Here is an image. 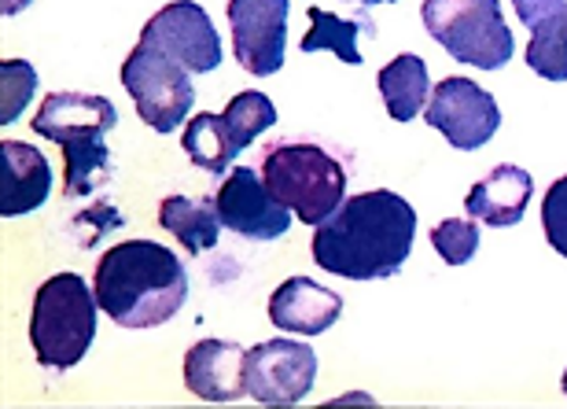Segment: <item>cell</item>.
<instances>
[{
	"label": "cell",
	"instance_id": "cell-7",
	"mask_svg": "<svg viewBox=\"0 0 567 409\" xmlns=\"http://www.w3.org/2000/svg\"><path fill=\"white\" fill-rule=\"evenodd\" d=\"M122 85L137 104L144 126H152L155 133H174L177 126H185L188 111L196 104L188 67L147 41H137V49L126 55Z\"/></svg>",
	"mask_w": 567,
	"mask_h": 409
},
{
	"label": "cell",
	"instance_id": "cell-12",
	"mask_svg": "<svg viewBox=\"0 0 567 409\" xmlns=\"http://www.w3.org/2000/svg\"><path fill=\"white\" fill-rule=\"evenodd\" d=\"M218 218L225 229L247 236V241H280L291 225V211L280 207V203L269 196L262 174L247 166L229 170L225 185L218 188Z\"/></svg>",
	"mask_w": 567,
	"mask_h": 409
},
{
	"label": "cell",
	"instance_id": "cell-5",
	"mask_svg": "<svg viewBox=\"0 0 567 409\" xmlns=\"http://www.w3.org/2000/svg\"><path fill=\"white\" fill-rule=\"evenodd\" d=\"M262 181L280 207L313 229L347 200L343 163L317 144H277L262 163Z\"/></svg>",
	"mask_w": 567,
	"mask_h": 409
},
{
	"label": "cell",
	"instance_id": "cell-20",
	"mask_svg": "<svg viewBox=\"0 0 567 409\" xmlns=\"http://www.w3.org/2000/svg\"><path fill=\"white\" fill-rule=\"evenodd\" d=\"M527 67L546 82H567V4L530 27Z\"/></svg>",
	"mask_w": 567,
	"mask_h": 409
},
{
	"label": "cell",
	"instance_id": "cell-13",
	"mask_svg": "<svg viewBox=\"0 0 567 409\" xmlns=\"http://www.w3.org/2000/svg\"><path fill=\"white\" fill-rule=\"evenodd\" d=\"M247 350L229 339H199L185 355V384L203 402H236L247 391Z\"/></svg>",
	"mask_w": 567,
	"mask_h": 409
},
{
	"label": "cell",
	"instance_id": "cell-17",
	"mask_svg": "<svg viewBox=\"0 0 567 409\" xmlns=\"http://www.w3.org/2000/svg\"><path fill=\"white\" fill-rule=\"evenodd\" d=\"M158 225L169 236H177L188 255L210 252L221 233V218L214 200H192V196H166L163 207H158Z\"/></svg>",
	"mask_w": 567,
	"mask_h": 409
},
{
	"label": "cell",
	"instance_id": "cell-21",
	"mask_svg": "<svg viewBox=\"0 0 567 409\" xmlns=\"http://www.w3.org/2000/svg\"><path fill=\"white\" fill-rule=\"evenodd\" d=\"M181 147H185V155L199 170H207V174H229V166L236 159V147L229 144V136L221 130V119L214 115V111H203V115L188 119Z\"/></svg>",
	"mask_w": 567,
	"mask_h": 409
},
{
	"label": "cell",
	"instance_id": "cell-10",
	"mask_svg": "<svg viewBox=\"0 0 567 409\" xmlns=\"http://www.w3.org/2000/svg\"><path fill=\"white\" fill-rule=\"evenodd\" d=\"M141 41L155 44L177 63H185L192 74H210L221 63V41L214 30L210 16L196 0H174V4L158 8L152 19L144 22Z\"/></svg>",
	"mask_w": 567,
	"mask_h": 409
},
{
	"label": "cell",
	"instance_id": "cell-9",
	"mask_svg": "<svg viewBox=\"0 0 567 409\" xmlns=\"http://www.w3.org/2000/svg\"><path fill=\"white\" fill-rule=\"evenodd\" d=\"M247 395L262 406H295L306 399L317 377L313 347L295 339H266L244 358Z\"/></svg>",
	"mask_w": 567,
	"mask_h": 409
},
{
	"label": "cell",
	"instance_id": "cell-25",
	"mask_svg": "<svg viewBox=\"0 0 567 409\" xmlns=\"http://www.w3.org/2000/svg\"><path fill=\"white\" fill-rule=\"evenodd\" d=\"M542 229L557 255L567 258V177H557L542 200Z\"/></svg>",
	"mask_w": 567,
	"mask_h": 409
},
{
	"label": "cell",
	"instance_id": "cell-19",
	"mask_svg": "<svg viewBox=\"0 0 567 409\" xmlns=\"http://www.w3.org/2000/svg\"><path fill=\"white\" fill-rule=\"evenodd\" d=\"M358 33H377L372 30V19L361 11L358 19H339L324 8H310V33L299 41L302 52H332L343 63L358 67L361 52H358Z\"/></svg>",
	"mask_w": 567,
	"mask_h": 409
},
{
	"label": "cell",
	"instance_id": "cell-18",
	"mask_svg": "<svg viewBox=\"0 0 567 409\" xmlns=\"http://www.w3.org/2000/svg\"><path fill=\"white\" fill-rule=\"evenodd\" d=\"M380 96L394 122H413L427 100V63L416 52H402L380 71Z\"/></svg>",
	"mask_w": 567,
	"mask_h": 409
},
{
	"label": "cell",
	"instance_id": "cell-6",
	"mask_svg": "<svg viewBox=\"0 0 567 409\" xmlns=\"http://www.w3.org/2000/svg\"><path fill=\"white\" fill-rule=\"evenodd\" d=\"M424 27L450 60L502 71L513 60V30L502 16V0H424Z\"/></svg>",
	"mask_w": 567,
	"mask_h": 409
},
{
	"label": "cell",
	"instance_id": "cell-16",
	"mask_svg": "<svg viewBox=\"0 0 567 409\" xmlns=\"http://www.w3.org/2000/svg\"><path fill=\"white\" fill-rule=\"evenodd\" d=\"M4 155V188H0V214L4 218H19L44 207L52 192V170L38 147L22 144V141H4L0 144Z\"/></svg>",
	"mask_w": 567,
	"mask_h": 409
},
{
	"label": "cell",
	"instance_id": "cell-1",
	"mask_svg": "<svg viewBox=\"0 0 567 409\" xmlns=\"http://www.w3.org/2000/svg\"><path fill=\"white\" fill-rule=\"evenodd\" d=\"M416 211L399 192L372 188L343 200L313 233V263L347 280L394 277L413 252Z\"/></svg>",
	"mask_w": 567,
	"mask_h": 409
},
{
	"label": "cell",
	"instance_id": "cell-4",
	"mask_svg": "<svg viewBox=\"0 0 567 409\" xmlns=\"http://www.w3.org/2000/svg\"><path fill=\"white\" fill-rule=\"evenodd\" d=\"M96 292L78 273H55L33 295L30 344L44 369L78 366L96 339Z\"/></svg>",
	"mask_w": 567,
	"mask_h": 409
},
{
	"label": "cell",
	"instance_id": "cell-8",
	"mask_svg": "<svg viewBox=\"0 0 567 409\" xmlns=\"http://www.w3.org/2000/svg\"><path fill=\"white\" fill-rule=\"evenodd\" d=\"M424 122L446 136L450 147L475 152L502 126V111H497V100L483 85H475L472 78H446L431 93Z\"/></svg>",
	"mask_w": 567,
	"mask_h": 409
},
{
	"label": "cell",
	"instance_id": "cell-24",
	"mask_svg": "<svg viewBox=\"0 0 567 409\" xmlns=\"http://www.w3.org/2000/svg\"><path fill=\"white\" fill-rule=\"evenodd\" d=\"M431 244H435V252L446 266L472 263V255L480 252V229H475V218L439 222L435 229H431Z\"/></svg>",
	"mask_w": 567,
	"mask_h": 409
},
{
	"label": "cell",
	"instance_id": "cell-11",
	"mask_svg": "<svg viewBox=\"0 0 567 409\" xmlns=\"http://www.w3.org/2000/svg\"><path fill=\"white\" fill-rule=\"evenodd\" d=\"M233 52L247 74L269 78L284 67L288 0H229Z\"/></svg>",
	"mask_w": 567,
	"mask_h": 409
},
{
	"label": "cell",
	"instance_id": "cell-3",
	"mask_svg": "<svg viewBox=\"0 0 567 409\" xmlns=\"http://www.w3.org/2000/svg\"><path fill=\"white\" fill-rule=\"evenodd\" d=\"M33 133L63 147V196H89L111 174L104 133L118 126V111L107 96L52 93L33 115Z\"/></svg>",
	"mask_w": 567,
	"mask_h": 409
},
{
	"label": "cell",
	"instance_id": "cell-27",
	"mask_svg": "<svg viewBox=\"0 0 567 409\" xmlns=\"http://www.w3.org/2000/svg\"><path fill=\"white\" fill-rule=\"evenodd\" d=\"M347 4H358V8H372V4H394V0H347Z\"/></svg>",
	"mask_w": 567,
	"mask_h": 409
},
{
	"label": "cell",
	"instance_id": "cell-15",
	"mask_svg": "<svg viewBox=\"0 0 567 409\" xmlns=\"http://www.w3.org/2000/svg\"><path fill=\"white\" fill-rule=\"evenodd\" d=\"M530 192H535V177L524 166L505 163L494 166L480 185H472L468 200H464V211H468V218H480L486 225H494V229H508V225L524 222Z\"/></svg>",
	"mask_w": 567,
	"mask_h": 409
},
{
	"label": "cell",
	"instance_id": "cell-26",
	"mask_svg": "<svg viewBox=\"0 0 567 409\" xmlns=\"http://www.w3.org/2000/svg\"><path fill=\"white\" fill-rule=\"evenodd\" d=\"M564 4H567V0H513V8H516V16H519L524 27H535L538 19L553 16V11L564 8Z\"/></svg>",
	"mask_w": 567,
	"mask_h": 409
},
{
	"label": "cell",
	"instance_id": "cell-22",
	"mask_svg": "<svg viewBox=\"0 0 567 409\" xmlns=\"http://www.w3.org/2000/svg\"><path fill=\"white\" fill-rule=\"evenodd\" d=\"M218 119H221L225 136H229V144L236 147V155H240L247 144H255L258 133H266L269 126H274L277 108L266 93H240L225 104V111Z\"/></svg>",
	"mask_w": 567,
	"mask_h": 409
},
{
	"label": "cell",
	"instance_id": "cell-14",
	"mask_svg": "<svg viewBox=\"0 0 567 409\" xmlns=\"http://www.w3.org/2000/svg\"><path fill=\"white\" fill-rule=\"evenodd\" d=\"M339 314H343V299L332 288H321L310 277H291L269 295V321L284 333L299 336H321L328 333Z\"/></svg>",
	"mask_w": 567,
	"mask_h": 409
},
{
	"label": "cell",
	"instance_id": "cell-28",
	"mask_svg": "<svg viewBox=\"0 0 567 409\" xmlns=\"http://www.w3.org/2000/svg\"><path fill=\"white\" fill-rule=\"evenodd\" d=\"M560 388H564V395H567V369H564V380H560Z\"/></svg>",
	"mask_w": 567,
	"mask_h": 409
},
{
	"label": "cell",
	"instance_id": "cell-23",
	"mask_svg": "<svg viewBox=\"0 0 567 409\" xmlns=\"http://www.w3.org/2000/svg\"><path fill=\"white\" fill-rule=\"evenodd\" d=\"M38 93V71L27 60H4L0 63V122H16L19 111Z\"/></svg>",
	"mask_w": 567,
	"mask_h": 409
},
{
	"label": "cell",
	"instance_id": "cell-2",
	"mask_svg": "<svg viewBox=\"0 0 567 409\" xmlns=\"http://www.w3.org/2000/svg\"><path fill=\"white\" fill-rule=\"evenodd\" d=\"M96 303L118 328H158L188 299V273L169 247L122 241L96 263Z\"/></svg>",
	"mask_w": 567,
	"mask_h": 409
}]
</instances>
